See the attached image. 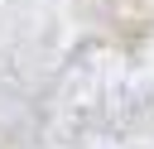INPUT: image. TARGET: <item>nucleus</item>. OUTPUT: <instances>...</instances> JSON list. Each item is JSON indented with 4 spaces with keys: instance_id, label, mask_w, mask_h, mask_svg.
<instances>
[]
</instances>
